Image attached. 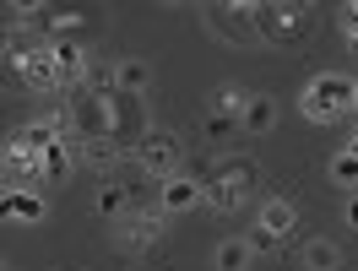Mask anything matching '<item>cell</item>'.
Masks as SVG:
<instances>
[{
	"instance_id": "cell-6",
	"label": "cell",
	"mask_w": 358,
	"mask_h": 271,
	"mask_svg": "<svg viewBox=\"0 0 358 271\" xmlns=\"http://www.w3.org/2000/svg\"><path fill=\"white\" fill-rule=\"evenodd\" d=\"M163 239V212H131V217H120L114 223V244L125 249V255H141V249H152Z\"/></svg>"
},
{
	"instance_id": "cell-26",
	"label": "cell",
	"mask_w": 358,
	"mask_h": 271,
	"mask_svg": "<svg viewBox=\"0 0 358 271\" xmlns=\"http://www.w3.org/2000/svg\"><path fill=\"white\" fill-rule=\"evenodd\" d=\"M353 119H358V114H353Z\"/></svg>"
},
{
	"instance_id": "cell-9",
	"label": "cell",
	"mask_w": 358,
	"mask_h": 271,
	"mask_svg": "<svg viewBox=\"0 0 358 271\" xmlns=\"http://www.w3.org/2000/svg\"><path fill=\"white\" fill-rule=\"evenodd\" d=\"M17 82H22L27 92H60V71H55V49H38L33 60H22L17 66Z\"/></svg>"
},
{
	"instance_id": "cell-12",
	"label": "cell",
	"mask_w": 358,
	"mask_h": 271,
	"mask_svg": "<svg viewBox=\"0 0 358 271\" xmlns=\"http://www.w3.org/2000/svg\"><path fill=\"white\" fill-rule=\"evenodd\" d=\"M76 163H82V141H55L44 158H38V168H44V180H71Z\"/></svg>"
},
{
	"instance_id": "cell-23",
	"label": "cell",
	"mask_w": 358,
	"mask_h": 271,
	"mask_svg": "<svg viewBox=\"0 0 358 271\" xmlns=\"http://www.w3.org/2000/svg\"><path fill=\"white\" fill-rule=\"evenodd\" d=\"M342 223L358 228V196H348V206H342Z\"/></svg>"
},
{
	"instance_id": "cell-21",
	"label": "cell",
	"mask_w": 358,
	"mask_h": 271,
	"mask_svg": "<svg viewBox=\"0 0 358 271\" xmlns=\"http://www.w3.org/2000/svg\"><path fill=\"white\" fill-rule=\"evenodd\" d=\"M277 244H282L277 233H266V228H250V249H255V255H266V249H277Z\"/></svg>"
},
{
	"instance_id": "cell-14",
	"label": "cell",
	"mask_w": 358,
	"mask_h": 271,
	"mask_svg": "<svg viewBox=\"0 0 358 271\" xmlns=\"http://www.w3.org/2000/svg\"><path fill=\"white\" fill-rule=\"evenodd\" d=\"M92 206H98V217H109V223H120V217H131V190H125V180H109L98 184V196H92Z\"/></svg>"
},
{
	"instance_id": "cell-3",
	"label": "cell",
	"mask_w": 358,
	"mask_h": 271,
	"mask_svg": "<svg viewBox=\"0 0 358 271\" xmlns=\"http://www.w3.org/2000/svg\"><path fill=\"white\" fill-rule=\"evenodd\" d=\"M201 22L206 33L217 38V44H261V27H255V0H239V6H228V0H212V6H201Z\"/></svg>"
},
{
	"instance_id": "cell-25",
	"label": "cell",
	"mask_w": 358,
	"mask_h": 271,
	"mask_svg": "<svg viewBox=\"0 0 358 271\" xmlns=\"http://www.w3.org/2000/svg\"><path fill=\"white\" fill-rule=\"evenodd\" d=\"M348 49H353V54H358V33H353V38H348Z\"/></svg>"
},
{
	"instance_id": "cell-4",
	"label": "cell",
	"mask_w": 358,
	"mask_h": 271,
	"mask_svg": "<svg viewBox=\"0 0 358 271\" xmlns=\"http://www.w3.org/2000/svg\"><path fill=\"white\" fill-rule=\"evenodd\" d=\"M255 27H261V44L299 49L304 38H310V11H304V6H271V0H255Z\"/></svg>"
},
{
	"instance_id": "cell-7",
	"label": "cell",
	"mask_w": 358,
	"mask_h": 271,
	"mask_svg": "<svg viewBox=\"0 0 358 271\" xmlns=\"http://www.w3.org/2000/svg\"><path fill=\"white\" fill-rule=\"evenodd\" d=\"M196 206H206V184L196 180V174H174V180L157 184V212H163V217L196 212Z\"/></svg>"
},
{
	"instance_id": "cell-8",
	"label": "cell",
	"mask_w": 358,
	"mask_h": 271,
	"mask_svg": "<svg viewBox=\"0 0 358 271\" xmlns=\"http://www.w3.org/2000/svg\"><path fill=\"white\" fill-rule=\"evenodd\" d=\"M250 109V92L239 87V82H217V87L206 92V114L212 119H223V125H239Z\"/></svg>"
},
{
	"instance_id": "cell-1",
	"label": "cell",
	"mask_w": 358,
	"mask_h": 271,
	"mask_svg": "<svg viewBox=\"0 0 358 271\" xmlns=\"http://www.w3.org/2000/svg\"><path fill=\"white\" fill-rule=\"evenodd\" d=\"M299 114L310 125H336V119H353L358 114V76H342V71H320L304 82L299 92Z\"/></svg>"
},
{
	"instance_id": "cell-17",
	"label": "cell",
	"mask_w": 358,
	"mask_h": 271,
	"mask_svg": "<svg viewBox=\"0 0 358 271\" xmlns=\"http://www.w3.org/2000/svg\"><path fill=\"white\" fill-rule=\"evenodd\" d=\"M250 261H255L250 239H223V244L212 249V266L217 271H250Z\"/></svg>"
},
{
	"instance_id": "cell-13",
	"label": "cell",
	"mask_w": 358,
	"mask_h": 271,
	"mask_svg": "<svg viewBox=\"0 0 358 271\" xmlns=\"http://www.w3.org/2000/svg\"><path fill=\"white\" fill-rule=\"evenodd\" d=\"M125 158H131V152H125L120 141H82V163H87L98 180H103V174H114Z\"/></svg>"
},
{
	"instance_id": "cell-2",
	"label": "cell",
	"mask_w": 358,
	"mask_h": 271,
	"mask_svg": "<svg viewBox=\"0 0 358 271\" xmlns=\"http://www.w3.org/2000/svg\"><path fill=\"white\" fill-rule=\"evenodd\" d=\"M201 184H206V206H212V212H239V206H250L255 190H261V163L250 158V152L217 158Z\"/></svg>"
},
{
	"instance_id": "cell-10",
	"label": "cell",
	"mask_w": 358,
	"mask_h": 271,
	"mask_svg": "<svg viewBox=\"0 0 358 271\" xmlns=\"http://www.w3.org/2000/svg\"><path fill=\"white\" fill-rule=\"evenodd\" d=\"M255 228H266V233H277V239H288L293 228H299V206H293L288 196H266V201H261Z\"/></svg>"
},
{
	"instance_id": "cell-24",
	"label": "cell",
	"mask_w": 358,
	"mask_h": 271,
	"mask_svg": "<svg viewBox=\"0 0 358 271\" xmlns=\"http://www.w3.org/2000/svg\"><path fill=\"white\" fill-rule=\"evenodd\" d=\"M342 152H353V158H358V119H353V131H348V147H342Z\"/></svg>"
},
{
	"instance_id": "cell-16",
	"label": "cell",
	"mask_w": 358,
	"mask_h": 271,
	"mask_svg": "<svg viewBox=\"0 0 358 271\" xmlns=\"http://www.w3.org/2000/svg\"><path fill=\"white\" fill-rule=\"evenodd\" d=\"M6 217L11 223H44V196L38 190H6Z\"/></svg>"
},
{
	"instance_id": "cell-11",
	"label": "cell",
	"mask_w": 358,
	"mask_h": 271,
	"mask_svg": "<svg viewBox=\"0 0 358 271\" xmlns=\"http://www.w3.org/2000/svg\"><path fill=\"white\" fill-rule=\"evenodd\" d=\"M114 82H120V92H131V98H147L152 66H147L141 54H125V60H114Z\"/></svg>"
},
{
	"instance_id": "cell-19",
	"label": "cell",
	"mask_w": 358,
	"mask_h": 271,
	"mask_svg": "<svg viewBox=\"0 0 358 271\" xmlns=\"http://www.w3.org/2000/svg\"><path fill=\"white\" fill-rule=\"evenodd\" d=\"M49 44H66V38H82V11H49Z\"/></svg>"
},
{
	"instance_id": "cell-5",
	"label": "cell",
	"mask_w": 358,
	"mask_h": 271,
	"mask_svg": "<svg viewBox=\"0 0 358 271\" xmlns=\"http://www.w3.org/2000/svg\"><path fill=\"white\" fill-rule=\"evenodd\" d=\"M179 158H185V141H179L174 131H169V125H152V131L141 136V147H136V168H141V174H147V180H174L179 174Z\"/></svg>"
},
{
	"instance_id": "cell-22",
	"label": "cell",
	"mask_w": 358,
	"mask_h": 271,
	"mask_svg": "<svg viewBox=\"0 0 358 271\" xmlns=\"http://www.w3.org/2000/svg\"><path fill=\"white\" fill-rule=\"evenodd\" d=\"M336 22H342V33H348V38H353V33H358V0H348V6H342V11H336Z\"/></svg>"
},
{
	"instance_id": "cell-18",
	"label": "cell",
	"mask_w": 358,
	"mask_h": 271,
	"mask_svg": "<svg viewBox=\"0 0 358 271\" xmlns=\"http://www.w3.org/2000/svg\"><path fill=\"white\" fill-rule=\"evenodd\" d=\"M299 261H304L310 271H336L342 266V249H336L331 239H310V244L299 249Z\"/></svg>"
},
{
	"instance_id": "cell-20",
	"label": "cell",
	"mask_w": 358,
	"mask_h": 271,
	"mask_svg": "<svg viewBox=\"0 0 358 271\" xmlns=\"http://www.w3.org/2000/svg\"><path fill=\"white\" fill-rule=\"evenodd\" d=\"M326 174H331V184H342V190H358V158L353 152H331Z\"/></svg>"
},
{
	"instance_id": "cell-15",
	"label": "cell",
	"mask_w": 358,
	"mask_h": 271,
	"mask_svg": "<svg viewBox=\"0 0 358 271\" xmlns=\"http://www.w3.org/2000/svg\"><path fill=\"white\" fill-rule=\"evenodd\" d=\"M239 131H250V136L277 131V98H266V92H250V109H245V119H239Z\"/></svg>"
}]
</instances>
